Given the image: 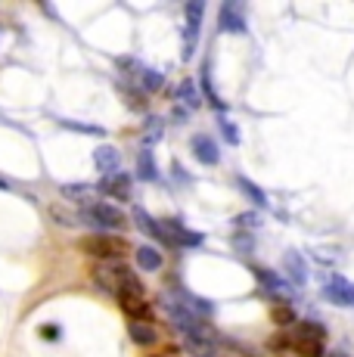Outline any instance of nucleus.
Returning a JSON list of instances; mask_svg holds the SVG:
<instances>
[{
	"instance_id": "obj_29",
	"label": "nucleus",
	"mask_w": 354,
	"mask_h": 357,
	"mask_svg": "<svg viewBox=\"0 0 354 357\" xmlns=\"http://www.w3.org/2000/svg\"><path fill=\"white\" fill-rule=\"evenodd\" d=\"M233 224H236V230H240V227L255 230L258 224H261V218H258V215H252V211H246V215H236V218H233Z\"/></svg>"
},
{
	"instance_id": "obj_13",
	"label": "nucleus",
	"mask_w": 354,
	"mask_h": 357,
	"mask_svg": "<svg viewBox=\"0 0 354 357\" xmlns=\"http://www.w3.org/2000/svg\"><path fill=\"white\" fill-rule=\"evenodd\" d=\"M190 146H193V155H196V159H199L202 165H217V162H221L217 143H215L208 134H196L193 140H190Z\"/></svg>"
},
{
	"instance_id": "obj_3",
	"label": "nucleus",
	"mask_w": 354,
	"mask_h": 357,
	"mask_svg": "<svg viewBox=\"0 0 354 357\" xmlns=\"http://www.w3.org/2000/svg\"><path fill=\"white\" fill-rule=\"evenodd\" d=\"M115 298H118V305H121V311L128 314L131 320H146L149 324V301H146V289H143V283L137 277L134 280H128L125 286H121L118 292H115Z\"/></svg>"
},
{
	"instance_id": "obj_30",
	"label": "nucleus",
	"mask_w": 354,
	"mask_h": 357,
	"mask_svg": "<svg viewBox=\"0 0 354 357\" xmlns=\"http://www.w3.org/2000/svg\"><path fill=\"white\" fill-rule=\"evenodd\" d=\"M63 128H69V130H81V134H97V137H103V128L81 125V121H63Z\"/></svg>"
},
{
	"instance_id": "obj_4",
	"label": "nucleus",
	"mask_w": 354,
	"mask_h": 357,
	"mask_svg": "<svg viewBox=\"0 0 354 357\" xmlns=\"http://www.w3.org/2000/svg\"><path fill=\"white\" fill-rule=\"evenodd\" d=\"M289 345L295 348L302 357H323V348H326V329L320 324H298L295 333H292Z\"/></svg>"
},
{
	"instance_id": "obj_6",
	"label": "nucleus",
	"mask_w": 354,
	"mask_h": 357,
	"mask_svg": "<svg viewBox=\"0 0 354 357\" xmlns=\"http://www.w3.org/2000/svg\"><path fill=\"white\" fill-rule=\"evenodd\" d=\"M202 16H206V3L202 0H190L183 6V59H193L199 29H202Z\"/></svg>"
},
{
	"instance_id": "obj_33",
	"label": "nucleus",
	"mask_w": 354,
	"mask_h": 357,
	"mask_svg": "<svg viewBox=\"0 0 354 357\" xmlns=\"http://www.w3.org/2000/svg\"><path fill=\"white\" fill-rule=\"evenodd\" d=\"M0 190H6V183H3V181H0Z\"/></svg>"
},
{
	"instance_id": "obj_18",
	"label": "nucleus",
	"mask_w": 354,
	"mask_h": 357,
	"mask_svg": "<svg viewBox=\"0 0 354 357\" xmlns=\"http://www.w3.org/2000/svg\"><path fill=\"white\" fill-rule=\"evenodd\" d=\"M236 187L243 190V193L249 196V202H255V205H261V208H268L270 205V199H268V193H264L258 183H252L249 177H243V174H236Z\"/></svg>"
},
{
	"instance_id": "obj_14",
	"label": "nucleus",
	"mask_w": 354,
	"mask_h": 357,
	"mask_svg": "<svg viewBox=\"0 0 354 357\" xmlns=\"http://www.w3.org/2000/svg\"><path fill=\"white\" fill-rule=\"evenodd\" d=\"M283 267H286V273H289V283L305 286V280H308V264H305V258L298 255V252H286Z\"/></svg>"
},
{
	"instance_id": "obj_31",
	"label": "nucleus",
	"mask_w": 354,
	"mask_h": 357,
	"mask_svg": "<svg viewBox=\"0 0 354 357\" xmlns=\"http://www.w3.org/2000/svg\"><path fill=\"white\" fill-rule=\"evenodd\" d=\"M233 245L240 252H252V249H255V239H252L249 233H233Z\"/></svg>"
},
{
	"instance_id": "obj_10",
	"label": "nucleus",
	"mask_w": 354,
	"mask_h": 357,
	"mask_svg": "<svg viewBox=\"0 0 354 357\" xmlns=\"http://www.w3.org/2000/svg\"><path fill=\"white\" fill-rule=\"evenodd\" d=\"M255 280L264 286L274 298H280V301H289L292 298V283L286 277H280V273H274V271H268V267H255Z\"/></svg>"
},
{
	"instance_id": "obj_11",
	"label": "nucleus",
	"mask_w": 354,
	"mask_h": 357,
	"mask_svg": "<svg viewBox=\"0 0 354 357\" xmlns=\"http://www.w3.org/2000/svg\"><path fill=\"white\" fill-rule=\"evenodd\" d=\"M217 25H221V31H227V34H246L243 6H236L233 0H227V3L221 6V13H217Z\"/></svg>"
},
{
	"instance_id": "obj_21",
	"label": "nucleus",
	"mask_w": 354,
	"mask_h": 357,
	"mask_svg": "<svg viewBox=\"0 0 354 357\" xmlns=\"http://www.w3.org/2000/svg\"><path fill=\"white\" fill-rule=\"evenodd\" d=\"M177 106H187V112H193L199 106V91H196L193 81H180V87H177Z\"/></svg>"
},
{
	"instance_id": "obj_22",
	"label": "nucleus",
	"mask_w": 354,
	"mask_h": 357,
	"mask_svg": "<svg viewBox=\"0 0 354 357\" xmlns=\"http://www.w3.org/2000/svg\"><path fill=\"white\" fill-rule=\"evenodd\" d=\"M134 221H137V227H140L143 233H149V236H155L162 245H165V236H162V224L155 221V218H149L143 208H137V211H134Z\"/></svg>"
},
{
	"instance_id": "obj_19",
	"label": "nucleus",
	"mask_w": 354,
	"mask_h": 357,
	"mask_svg": "<svg viewBox=\"0 0 354 357\" xmlns=\"http://www.w3.org/2000/svg\"><path fill=\"white\" fill-rule=\"evenodd\" d=\"M59 193H63V199H69V202L87 205V199L93 196V187L91 183H66V187H59Z\"/></svg>"
},
{
	"instance_id": "obj_32",
	"label": "nucleus",
	"mask_w": 354,
	"mask_h": 357,
	"mask_svg": "<svg viewBox=\"0 0 354 357\" xmlns=\"http://www.w3.org/2000/svg\"><path fill=\"white\" fill-rule=\"evenodd\" d=\"M332 357H348V354H345V351H336V354H332Z\"/></svg>"
},
{
	"instance_id": "obj_23",
	"label": "nucleus",
	"mask_w": 354,
	"mask_h": 357,
	"mask_svg": "<svg viewBox=\"0 0 354 357\" xmlns=\"http://www.w3.org/2000/svg\"><path fill=\"white\" fill-rule=\"evenodd\" d=\"M131 339L137 345H155V329L146 320H131Z\"/></svg>"
},
{
	"instance_id": "obj_27",
	"label": "nucleus",
	"mask_w": 354,
	"mask_h": 357,
	"mask_svg": "<svg viewBox=\"0 0 354 357\" xmlns=\"http://www.w3.org/2000/svg\"><path fill=\"white\" fill-rule=\"evenodd\" d=\"M202 91H206V97H208V102H212L215 109H224L221 97H217V91L212 87V78H208V63H206V68H202Z\"/></svg>"
},
{
	"instance_id": "obj_8",
	"label": "nucleus",
	"mask_w": 354,
	"mask_h": 357,
	"mask_svg": "<svg viewBox=\"0 0 354 357\" xmlns=\"http://www.w3.org/2000/svg\"><path fill=\"white\" fill-rule=\"evenodd\" d=\"M323 298L339 307H354V286L339 273H326L323 280Z\"/></svg>"
},
{
	"instance_id": "obj_16",
	"label": "nucleus",
	"mask_w": 354,
	"mask_h": 357,
	"mask_svg": "<svg viewBox=\"0 0 354 357\" xmlns=\"http://www.w3.org/2000/svg\"><path fill=\"white\" fill-rule=\"evenodd\" d=\"M137 267L140 271H162V252L153 245H137Z\"/></svg>"
},
{
	"instance_id": "obj_15",
	"label": "nucleus",
	"mask_w": 354,
	"mask_h": 357,
	"mask_svg": "<svg viewBox=\"0 0 354 357\" xmlns=\"http://www.w3.org/2000/svg\"><path fill=\"white\" fill-rule=\"evenodd\" d=\"M93 165H97L103 174H115L118 171V165H121V155H118V149H112V146H100L97 153H93Z\"/></svg>"
},
{
	"instance_id": "obj_12",
	"label": "nucleus",
	"mask_w": 354,
	"mask_h": 357,
	"mask_svg": "<svg viewBox=\"0 0 354 357\" xmlns=\"http://www.w3.org/2000/svg\"><path fill=\"white\" fill-rule=\"evenodd\" d=\"M100 193L109 199H131V174H125V171L106 174L103 181H100Z\"/></svg>"
},
{
	"instance_id": "obj_1",
	"label": "nucleus",
	"mask_w": 354,
	"mask_h": 357,
	"mask_svg": "<svg viewBox=\"0 0 354 357\" xmlns=\"http://www.w3.org/2000/svg\"><path fill=\"white\" fill-rule=\"evenodd\" d=\"M165 311H168V317H171L174 329L183 335L190 354L193 357H215V335H212V329H208V324H202V317H196L193 311L177 305L171 295L165 298Z\"/></svg>"
},
{
	"instance_id": "obj_24",
	"label": "nucleus",
	"mask_w": 354,
	"mask_h": 357,
	"mask_svg": "<svg viewBox=\"0 0 354 357\" xmlns=\"http://www.w3.org/2000/svg\"><path fill=\"white\" fill-rule=\"evenodd\" d=\"M162 134H165V125H162V119H153L149 115L146 119V125H143V143H155V140H162Z\"/></svg>"
},
{
	"instance_id": "obj_5",
	"label": "nucleus",
	"mask_w": 354,
	"mask_h": 357,
	"mask_svg": "<svg viewBox=\"0 0 354 357\" xmlns=\"http://www.w3.org/2000/svg\"><path fill=\"white\" fill-rule=\"evenodd\" d=\"M93 280H97L100 289H106V292L115 295L121 286L128 283V280H134V273H131V267H128L125 261L109 258V261H100V264L93 267Z\"/></svg>"
},
{
	"instance_id": "obj_17",
	"label": "nucleus",
	"mask_w": 354,
	"mask_h": 357,
	"mask_svg": "<svg viewBox=\"0 0 354 357\" xmlns=\"http://www.w3.org/2000/svg\"><path fill=\"white\" fill-rule=\"evenodd\" d=\"M137 177H140V181H155V177H159V168H155L153 149H149V146H143L137 153Z\"/></svg>"
},
{
	"instance_id": "obj_26",
	"label": "nucleus",
	"mask_w": 354,
	"mask_h": 357,
	"mask_svg": "<svg viewBox=\"0 0 354 357\" xmlns=\"http://www.w3.org/2000/svg\"><path fill=\"white\" fill-rule=\"evenodd\" d=\"M270 317H274L277 326H292L295 324V311H292L289 305H277L274 311H270Z\"/></svg>"
},
{
	"instance_id": "obj_25",
	"label": "nucleus",
	"mask_w": 354,
	"mask_h": 357,
	"mask_svg": "<svg viewBox=\"0 0 354 357\" xmlns=\"http://www.w3.org/2000/svg\"><path fill=\"white\" fill-rule=\"evenodd\" d=\"M50 215H53V221H56L59 227H78V211H63L59 205H53Z\"/></svg>"
},
{
	"instance_id": "obj_9",
	"label": "nucleus",
	"mask_w": 354,
	"mask_h": 357,
	"mask_svg": "<svg viewBox=\"0 0 354 357\" xmlns=\"http://www.w3.org/2000/svg\"><path fill=\"white\" fill-rule=\"evenodd\" d=\"M81 249H84L87 255H97V258L109 261V258H118L121 252H125V243L106 236V233H97V236H87L84 243H81Z\"/></svg>"
},
{
	"instance_id": "obj_7",
	"label": "nucleus",
	"mask_w": 354,
	"mask_h": 357,
	"mask_svg": "<svg viewBox=\"0 0 354 357\" xmlns=\"http://www.w3.org/2000/svg\"><path fill=\"white\" fill-rule=\"evenodd\" d=\"M162 224V236H165V245H171V249H196V245H202V236L199 233H193L187 227V224H180L177 218L171 221H159Z\"/></svg>"
},
{
	"instance_id": "obj_20",
	"label": "nucleus",
	"mask_w": 354,
	"mask_h": 357,
	"mask_svg": "<svg viewBox=\"0 0 354 357\" xmlns=\"http://www.w3.org/2000/svg\"><path fill=\"white\" fill-rule=\"evenodd\" d=\"M134 81H140L146 91H159L162 84H165V75H159L155 68H143V66H137L134 68Z\"/></svg>"
},
{
	"instance_id": "obj_2",
	"label": "nucleus",
	"mask_w": 354,
	"mask_h": 357,
	"mask_svg": "<svg viewBox=\"0 0 354 357\" xmlns=\"http://www.w3.org/2000/svg\"><path fill=\"white\" fill-rule=\"evenodd\" d=\"M81 224L84 227H97V230H118V227H125V215H121V208H115L109 202H87L78 211V227Z\"/></svg>"
},
{
	"instance_id": "obj_28",
	"label": "nucleus",
	"mask_w": 354,
	"mask_h": 357,
	"mask_svg": "<svg viewBox=\"0 0 354 357\" xmlns=\"http://www.w3.org/2000/svg\"><path fill=\"white\" fill-rule=\"evenodd\" d=\"M221 134H224V140L227 143H240V128H233V121H227V119H221Z\"/></svg>"
}]
</instances>
